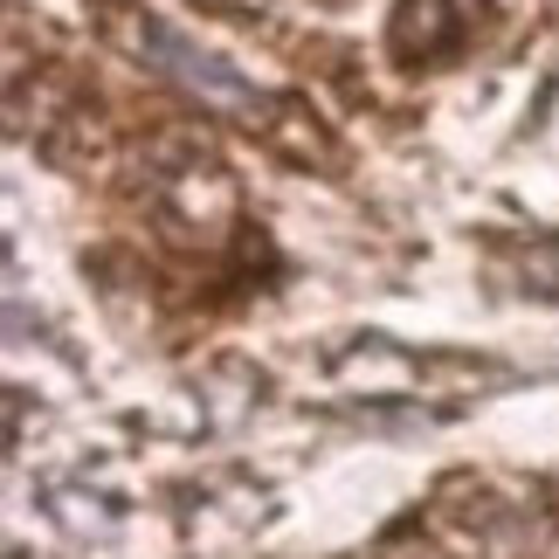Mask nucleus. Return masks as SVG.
<instances>
[{"instance_id": "1", "label": "nucleus", "mask_w": 559, "mask_h": 559, "mask_svg": "<svg viewBox=\"0 0 559 559\" xmlns=\"http://www.w3.org/2000/svg\"><path fill=\"white\" fill-rule=\"evenodd\" d=\"M145 49L166 56V70H174L180 83H193V91H201L207 104H249V97H255L235 70H222V62L201 56V49H193L187 35H174V28H145Z\"/></svg>"}]
</instances>
